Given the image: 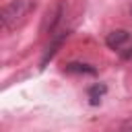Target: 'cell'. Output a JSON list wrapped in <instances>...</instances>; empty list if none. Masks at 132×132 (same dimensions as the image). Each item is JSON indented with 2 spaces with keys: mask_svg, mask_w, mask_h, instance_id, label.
Listing matches in <instances>:
<instances>
[{
  "mask_svg": "<svg viewBox=\"0 0 132 132\" xmlns=\"http://www.w3.org/2000/svg\"><path fill=\"white\" fill-rule=\"evenodd\" d=\"M33 8V4L29 2V0H12V2H8L4 8H2V25L6 27V29H12V27H16V23L19 21H23V16L29 12Z\"/></svg>",
  "mask_w": 132,
  "mask_h": 132,
  "instance_id": "1",
  "label": "cell"
},
{
  "mask_svg": "<svg viewBox=\"0 0 132 132\" xmlns=\"http://www.w3.org/2000/svg\"><path fill=\"white\" fill-rule=\"evenodd\" d=\"M130 41V33L126 31V29H116V31H111L107 37H105V43L111 47V50H120L124 43H128Z\"/></svg>",
  "mask_w": 132,
  "mask_h": 132,
  "instance_id": "2",
  "label": "cell"
},
{
  "mask_svg": "<svg viewBox=\"0 0 132 132\" xmlns=\"http://www.w3.org/2000/svg\"><path fill=\"white\" fill-rule=\"evenodd\" d=\"M64 70L68 74H95L93 66H87V64H80V62H70V64H66Z\"/></svg>",
  "mask_w": 132,
  "mask_h": 132,
  "instance_id": "3",
  "label": "cell"
},
{
  "mask_svg": "<svg viewBox=\"0 0 132 132\" xmlns=\"http://www.w3.org/2000/svg\"><path fill=\"white\" fill-rule=\"evenodd\" d=\"M103 93H105V87H103V85H95V87L91 89V103H93V105H97V103L101 101L99 97H101Z\"/></svg>",
  "mask_w": 132,
  "mask_h": 132,
  "instance_id": "4",
  "label": "cell"
},
{
  "mask_svg": "<svg viewBox=\"0 0 132 132\" xmlns=\"http://www.w3.org/2000/svg\"><path fill=\"white\" fill-rule=\"evenodd\" d=\"M124 132H132V128H130V130H124Z\"/></svg>",
  "mask_w": 132,
  "mask_h": 132,
  "instance_id": "5",
  "label": "cell"
}]
</instances>
